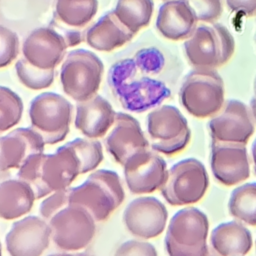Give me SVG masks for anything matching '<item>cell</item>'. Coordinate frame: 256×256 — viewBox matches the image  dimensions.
<instances>
[{
    "mask_svg": "<svg viewBox=\"0 0 256 256\" xmlns=\"http://www.w3.org/2000/svg\"><path fill=\"white\" fill-rule=\"evenodd\" d=\"M19 52V39L15 32L0 26V67L11 64Z\"/></svg>",
    "mask_w": 256,
    "mask_h": 256,
    "instance_id": "obj_33",
    "label": "cell"
},
{
    "mask_svg": "<svg viewBox=\"0 0 256 256\" xmlns=\"http://www.w3.org/2000/svg\"><path fill=\"white\" fill-rule=\"evenodd\" d=\"M115 117L116 112L110 102L96 94L88 100L77 102L74 124L87 138L98 139L109 132Z\"/></svg>",
    "mask_w": 256,
    "mask_h": 256,
    "instance_id": "obj_20",
    "label": "cell"
},
{
    "mask_svg": "<svg viewBox=\"0 0 256 256\" xmlns=\"http://www.w3.org/2000/svg\"><path fill=\"white\" fill-rule=\"evenodd\" d=\"M250 108L242 101H225L221 110L208 123L212 141L246 145L254 133L255 126Z\"/></svg>",
    "mask_w": 256,
    "mask_h": 256,
    "instance_id": "obj_11",
    "label": "cell"
},
{
    "mask_svg": "<svg viewBox=\"0 0 256 256\" xmlns=\"http://www.w3.org/2000/svg\"><path fill=\"white\" fill-rule=\"evenodd\" d=\"M52 241L66 252L80 251L87 247L96 232V220L83 207L70 204L48 221Z\"/></svg>",
    "mask_w": 256,
    "mask_h": 256,
    "instance_id": "obj_10",
    "label": "cell"
},
{
    "mask_svg": "<svg viewBox=\"0 0 256 256\" xmlns=\"http://www.w3.org/2000/svg\"><path fill=\"white\" fill-rule=\"evenodd\" d=\"M210 167L214 178L225 186H234L250 176L246 145L211 142Z\"/></svg>",
    "mask_w": 256,
    "mask_h": 256,
    "instance_id": "obj_16",
    "label": "cell"
},
{
    "mask_svg": "<svg viewBox=\"0 0 256 256\" xmlns=\"http://www.w3.org/2000/svg\"><path fill=\"white\" fill-rule=\"evenodd\" d=\"M123 169L127 187L133 194H150L160 190L168 174L165 160L150 148L129 157Z\"/></svg>",
    "mask_w": 256,
    "mask_h": 256,
    "instance_id": "obj_13",
    "label": "cell"
},
{
    "mask_svg": "<svg viewBox=\"0 0 256 256\" xmlns=\"http://www.w3.org/2000/svg\"><path fill=\"white\" fill-rule=\"evenodd\" d=\"M254 92H255V97H256V78H255V82H254Z\"/></svg>",
    "mask_w": 256,
    "mask_h": 256,
    "instance_id": "obj_41",
    "label": "cell"
},
{
    "mask_svg": "<svg viewBox=\"0 0 256 256\" xmlns=\"http://www.w3.org/2000/svg\"><path fill=\"white\" fill-rule=\"evenodd\" d=\"M48 256H77V254L75 253H67V252H63V253H54V254H50Z\"/></svg>",
    "mask_w": 256,
    "mask_h": 256,
    "instance_id": "obj_38",
    "label": "cell"
},
{
    "mask_svg": "<svg viewBox=\"0 0 256 256\" xmlns=\"http://www.w3.org/2000/svg\"><path fill=\"white\" fill-rule=\"evenodd\" d=\"M114 256H158V254L156 248L149 242L128 240L117 248Z\"/></svg>",
    "mask_w": 256,
    "mask_h": 256,
    "instance_id": "obj_34",
    "label": "cell"
},
{
    "mask_svg": "<svg viewBox=\"0 0 256 256\" xmlns=\"http://www.w3.org/2000/svg\"><path fill=\"white\" fill-rule=\"evenodd\" d=\"M23 113L21 98L10 88L0 87V131L5 132L19 123Z\"/></svg>",
    "mask_w": 256,
    "mask_h": 256,
    "instance_id": "obj_30",
    "label": "cell"
},
{
    "mask_svg": "<svg viewBox=\"0 0 256 256\" xmlns=\"http://www.w3.org/2000/svg\"><path fill=\"white\" fill-rule=\"evenodd\" d=\"M195 14L186 0H168L158 10L156 27L165 38L186 40L197 27Z\"/></svg>",
    "mask_w": 256,
    "mask_h": 256,
    "instance_id": "obj_21",
    "label": "cell"
},
{
    "mask_svg": "<svg viewBox=\"0 0 256 256\" xmlns=\"http://www.w3.org/2000/svg\"><path fill=\"white\" fill-rule=\"evenodd\" d=\"M68 44L57 30L41 27L33 30L24 40L22 54L30 64L44 69H55L63 60Z\"/></svg>",
    "mask_w": 256,
    "mask_h": 256,
    "instance_id": "obj_18",
    "label": "cell"
},
{
    "mask_svg": "<svg viewBox=\"0 0 256 256\" xmlns=\"http://www.w3.org/2000/svg\"><path fill=\"white\" fill-rule=\"evenodd\" d=\"M167 220L168 212L165 205L151 196H142L132 200L123 213L126 229L141 239L159 236L164 231Z\"/></svg>",
    "mask_w": 256,
    "mask_h": 256,
    "instance_id": "obj_15",
    "label": "cell"
},
{
    "mask_svg": "<svg viewBox=\"0 0 256 256\" xmlns=\"http://www.w3.org/2000/svg\"><path fill=\"white\" fill-rule=\"evenodd\" d=\"M147 134L150 147L165 155L182 151L191 138L187 119L172 105H161L149 112Z\"/></svg>",
    "mask_w": 256,
    "mask_h": 256,
    "instance_id": "obj_9",
    "label": "cell"
},
{
    "mask_svg": "<svg viewBox=\"0 0 256 256\" xmlns=\"http://www.w3.org/2000/svg\"><path fill=\"white\" fill-rule=\"evenodd\" d=\"M125 193L119 175L112 170L92 172L82 184L70 188V204L85 208L96 220H106L122 202Z\"/></svg>",
    "mask_w": 256,
    "mask_h": 256,
    "instance_id": "obj_3",
    "label": "cell"
},
{
    "mask_svg": "<svg viewBox=\"0 0 256 256\" xmlns=\"http://www.w3.org/2000/svg\"><path fill=\"white\" fill-rule=\"evenodd\" d=\"M252 245L251 232L238 220L221 223L210 234V247L218 256H245Z\"/></svg>",
    "mask_w": 256,
    "mask_h": 256,
    "instance_id": "obj_22",
    "label": "cell"
},
{
    "mask_svg": "<svg viewBox=\"0 0 256 256\" xmlns=\"http://www.w3.org/2000/svg\"><path fill=\"white\" fill-rule=\"evenodd\" d=\"M117 18L132 33L146 27L154 11L153 0H118L113 10Z\"/></svg>",
    "mask_w": 256,
    "mask_h": 256,
    "instance_id": "obj_26",
    "label": "cell"
},
{
    "mask_svg": "<svg viewBox=\"0 0 256 256\" xmlns=\"http://www.w3.org/2000/svg\"><path fill=\"white\" fill-rule=\"evenodd\" d=\"M42 136L31 127L16 128L0 138V170L19 169L32 155L44 153Z\"/></svg>",
    "mask_w": 256,
    "mask_h": 256,
    "instance_id": "obj_19",
    "label": "cell"
},
{
    "mask_svg": "<svg viewBox=\"0 0 256 256\" xmlns=\"http://www.w3.org/2000/svg\"><path fill=\"white\" fill-rule=\"evenodd\" d=\"M73 106L60 94L44 92L29 106L30 127L39 133L46 145L63 141L69 133Z\"/></svg>",
    "mask_w": 256,
    "mask_h": 256,
    "instance_id": "obj_7",
    "label": "cell"
},
{
    "mask_svg": "<svg viewBox=\"0 0 256 256\" xmlns=\"http://www.w3.org/2000/svg\"><path fill=\"white\" fill-rule=\"evenodd\" d=\"M97 10V0H57L55 17L68 27L80 28L93 19Z\"/></svg>",
    "mask_w": 256,
    "mask_h": 256,
    "instance_id": "obj_25",
    "label": "cell"
},
{
    "mask_svg": "<svg viewBox=\"0 0 256 256\" xmlns=\"http://www.w3.org/2000/svg\"><path fill=\"white\" fill-rule=\"evenodd\" d=\"M209 256H218V255H217V254L212 250V251H211V253L209 254Z\"/></svg>",
    "mask_w": 256,
    "mask_h": 256,
    "instance_id": "obj_40",
    "label": "cell"
},
{
    "mask_svg": "<svg viewBox=\"0 0 256 256\" xmlns=\"http://www.w3.org/2000/svg\"><path fill=\"white\" fill-rule=\"evenodd\" d=\"M249 108H250V112H251L253 121H254V123L256 124V97H255V96L250 100Z\"/></svg>",
    "mask_w": 256,
    "mask_h": 256,
    "instance_id": "obj_37",
    "label": "cell"
},
{
    "mask_svg": "<svg viewBox=\"0 0 256 256\" xmlns=\"http://www.w3.org/2000/svg\"><path fill=\"white\" fill-rule=\"evenodd\" d=\"M164 64L162 54L154 48L141 50L137 58L115 63L109 71V86L115 98L128 111L142 113L158 107L171 95L161 81L143 73H158Z\"/></svg>",
    "mask_w": 256,
    "mask_h": 256,
    "instance_id": "obj_1",
    "label": "cell"
},
{
    "mask_svg": "<svg viewBox=\"0 0 256 256\" xmlns=\"http://www.w3.org/2000/svg\"><path fill=\"white\" fill-rule=\"evenodd\" d=\"M209 187V177L205 166L195 158H187L175 163L160 188L166 202L172 206L197 203Z\"/></svg>",
    "mask_w": 256,
    "mask_h": 256,
    "instance_id": "obj_8",
    "label": "cell"
},
{
    "mask_svg": "<svg viewBox=\"0 0 256 256\" xmlns=\"http://www.w3.org/2000/svg\"><path fill=\"white\" fill-rule=\"evenodd\" d=\"M36 200L32 187L21 179H8L0 184V216L14 220L26 215Z\"/></svg>",
    "mask_w": 256,
    "mask_h": 256,
    "instance_id": "obj_24",
    "label": "cell"
},
{
    "mask_svg": "<svg viewBox=\"0 0 256 256\" xmlns=\"http://www.w3.org/2000/svg\"><path fill=\"white\" fill-rule=\"evenodd\" d=\"M234 49L230 31L215 22L197 26L184 43L186 57L194 69H215L230 60Z\"/></svg>",
    "mask_w": 256,
    "mask_h": 256,
    "instance_id": "obj_4",
    "label": "cell"
},
{
    "mask_svg": "<svg viewBox=\"0 0 256 256\" xmlns=\"http://www.w3.org/2000/svg\"><path fill=\"white\" fill-rule=\"evenodd\" d=\"M77 256H92L90 254H87V253H76Z\"/></svg>",
    "mask_w": 256,
    "mask_h": 256,
    "instance_id": "obj_39",
    "label": "cell"
},
{
    "mask_svg": "<svg viewBox=\"0 0 256 256\" xmlns=\"http://www.w3.org/2000/svg\"><path fill=\"white\" fill-rule=\"evenodd\" d=\"M19 81L29 89L41 90L48 88L54 80V69L44 70L30 64L25 58L19 59L15 64Z\"/></svg>",
    "mask_w": 256,
    "mask_h": 256,
    "instance_id": "obj_29",
    "label": "cell"
},
{
    "mask_svg": "<svg viewBox=\"0 0 256 256\" xmlns=\"http://www.w3.org/2000/svg\"><path fill=\"white\" fill-rule=\"evenodd\" d=\"M250 154H251V160H252V165H253V170L256 175V139L253 141L250 149Z\"/></svg>",
    "mask_w": 256,
    "mask_h": 256,
    "instance_id": "obj_36",
    "label": "cell"
},
{
    "mask_svg": "<svg viewBox=\"0 0 256 256\" xmlns=\"http://www.w3.org/2000/svg\"><path fill=\"white\" fill-rule=\"evenodd\" d=\"M209 220L198 208L188 207L176 212L169 221L165 247L182 251H198L208 246Z\"/></svg>",
    "mask_w": 256,
    "mask_h": 256,
    "instance_id": "obj_12",
    "label": "cell"
},
{
    "mask_svg": "<svg viewBox=\"0 0 256 256\" xmlns=\"http://www.w3.org/2000/svg\"><path fill=\"white\" fill-rule=\"evenodd\" d=\"M70 205V188L55 191L44 198L39 206V212L46 221Z\"/></svg>",
    "mask_w": 256,
    "mask_h": 256,
    "instance_id": "obj_31",
    "label": "cell"
},
{
    "mask_svg": "<svg viewBox=\"0 0 256 256\" xmlns=\"http://www.w3.org/2000/svg\"><path fill=\"white\" fill-rule=\"evenodd\" d=\"M66 144L77 155L81 165V174L93 171L103 160L102 145L96 139L76 138Z\"/></svg>",
    "mask_w": 256,
    "mask_h": 256,
    "instance_id": "obj_28",
    "label": "cell"
},
{
    "mask_svg": "<svg viewBox=\"0 0 256 256\" xmlns=\"http://www.w3.org/2000/svg\"><path fill=\"white\" fill-rule=\"evenodd\" d=\"M105 146L114 160L124 165L129 157L150 147L140 123L132 115L116 112L115 122L105 138Z\"/></svg>",
    "mask_w": 256,
    "mask_h": 256,
    "instance_id": "obj_17",
    "label": "cell"
},
{
    "mask_svg": "<svg viewBox=\"0 0 256 256\" xmlns=\"http://www.w3.org/2000/svg\"><path fill=\"white\" fill-rule=\"evenodd\" d=\"M198 22L213 23L222 13V0H186Z\"/></svg>",
    "mask_w": 256,
    "mask_h": 256,
    "instance_id": "obj_32",
    "label": "cell"
},
{
    "mask_svg": "<svg viewBox=\"0 0 256 256\" xmlns=\"http://www.w3.org/2000/svg\"><path fill=\"white\" fill-rule=\"evenodd\" d=\"M179 99L192 116L212 117L225 103L224 82L215 69H193L181 85Z\"/></svg>",
    "mask_w": 256,
    "mask_h": 256,
    "instance_id": "obj_5",
    "label": "cell"
},
{
    "mask_svg": "<svg viewBox=\"0 0 256 256\" xmlns=\"http://www.w3.org/2000/svg\"><path fill=\"white\" fill-rule=\"evenodd\" d=\"M81 174L80 161L73 149L64 144L54 153L32 155L17 173L19 179L28 183L36 199L67 189Z\"/></svg>",
    "mask_w": 256,
    "mask_h": 256,
    "instance_id": "obj_2",
    "label": "cell"
},
{
    "mask_svg": "<svg viewBox=\"0 0 256 256\" xmlns=\"http://www.w3.org/2000/svg\"><path fill=\"white\" fill-rule=\"evenodd\" d=\"M104 66L91 51L75 49L70 51L60 70L63 91L76 102L90 99L100 87Z\"/></svg>",
    "mask_w": 256,
    "mask_h": 256,
    "instance_id": "obj_6",
    "label": "cell"
},
{
    "mask_svg": "<svg viewBox=\"0 0 256 256\" xmlns=\"http://www.w3.org/2000/svg\"><path fill=\"white\" fill-rule=\"evenodd\" d=\"M226 4L233 12L249 17L256 15V0H226Z\"/></svg>",
    "mask_w": 256,
    "mask_h": 256,
    "instance_id": "obj_35",
    "label": "cell"
},
{
    "mask_svg": "<svg viewBox=\"0 0 256 256\" xmlns=\"http://www.w3.org/2000/svg\"><path fill=\"white\" fill-rule=\"evenodd\" d=\"M51 239L48 221L38 216H27L12 224L5 236V245L10 256H41Z\"/></svg>",
    "mask_w": 256,
    "mask_h": 256,
    "instance_id": "obj_14",
    "label": "cell"
},
{
    "mask_svg": "<svg viewBox=\"0 0 256 256\" xmlns=\"http://www.w3.org/2000/svg\"><path fill=\"white\" fill-rule=\"evenodd\" d=\"M229 214L243 224L256 226V183H246L235 188L228 202Z\"/></svg>",
    "mask_w": 256,
    "mask_h": 256,
    "instance_id": "obj_27",
    "label": "cell"
},
{
    "mask_svg": "<svg viewBox=\"0 0 256 256\" xmlns=\"http://www.w3.org/2000/svg\"><path fill=\"white\" fill-rule=\"evenodd\" d=\"M134 35L122 24L114 11H110L87 30L85 41L98 51L109 52L131 41Z\"/></svg>",
    "mask_w": 256,
    "mask_h": 256,
    "instance_id": "obj_23",
    "label": "cell"
}]
</instances>
